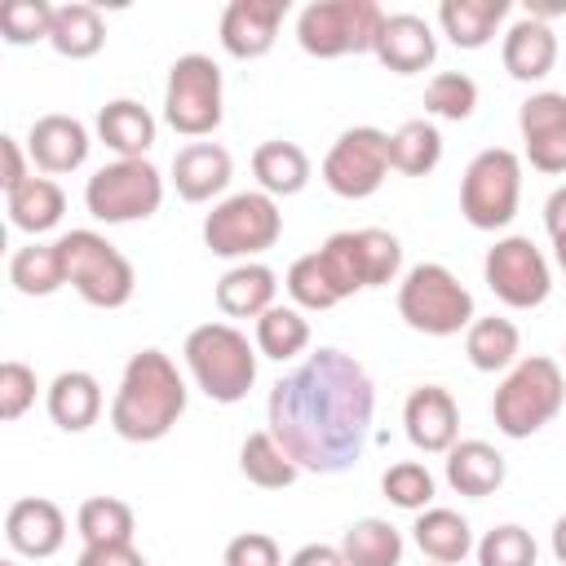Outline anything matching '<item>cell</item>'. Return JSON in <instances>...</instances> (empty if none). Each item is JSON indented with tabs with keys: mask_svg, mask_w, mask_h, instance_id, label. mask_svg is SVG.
I'll return each instance as SVG.
<instances>
[{
	"mask_svg": "<svg viewBox=\"0 0 566 566\" xmlns=\"http://www.w3.org/2000/svg\"><path fill=\"white\" fill-rule=\"evenodd\" d=\"M265 416L274 442L296 460V469L345 473L367 451L376 420V385L358 358L323 345L283 380H274Z\"/></svg>",
	"mask_w": 566,
	"mask_h": 566,
	"instance_id": "1",
	"label": "cell"
},
{
	"mask_svg": "<svg viewBox=\"0 0 566 566\" xmlns=\"http://www.w3.org/2000/svg\"><path fill=\"white\" fill-rule=\"evenodd\" d=\"M186 416V380L164 349H137L111 398V429L124 442H159Z\"/></svg>",
	"mask_w": 566,
	"mask_h": 566,
	"instance_id": "2",
	"label": "cell"
},
{
	"mask_svg": "<svg viewBox=\"0 0 566 566\" xmlns=\"http://www.w3.org/2000/svg\"><path fill=\"white\" fill-rule=\"evenodd\" d=\"M186 367L195 376V385L212 398V402H243L248 389L256 385V345H248V336L230 323H199L190 327L186 345Z\"/></svg>",
	"mask_w": 566,
	"mask_h": 566,
	"instance_id": "3",
	"label": "cell"
},
{
	"mask_svg": "<svg viewBox=\"0 0 566 566\" xmlns=\"http://www.w3.org/2000/svg\"><path fill=\"white\" fill-rule=\"evenodd\" d=\"M562 402H566L562 367L544 354H531V358L513 363V371L500 380V389L491 398V416L504 438H531L562 411Z\"/></svg>",
	"mask_w": 566,
	"mask_h": 566,
	"instance_id": "4",
	"label": "cell"
},
{
	"mask_svg": "<svg viewBox=\"0 0 566 566\" xmlns=\"http://www.w3.org/2000/svg\"><path fill=\"white\" fill-rule=\"evenodd\" d=\"M62 265H66V283L80 292V301L97 305V310H119L133 301L137 274L133 261L97 230H66L57 239Z\"/></svg>",
	"mask_w": 566,
	"mask_h": 566,
	"instance_id": "5",
	"label": "cell"
},
{
	"mask_svg": "<svg viewBox=\"0 0 566 566\" xmlns=\"http://www.w3.org/2000/svg\"><path fill=\"white\" fill-rule=\"evenodd\" d=\"M398 314L411 332L455 336V332H469V323H473V296L447 265L420 261L398 283Z\"/></svg>",
	"mask_w": 566,
	"mask_h": 566,
	"instance_id": "6",
	"label": "cell"
},
{
	"mask_svg": "<svg viewBox=\"0 0 566 566\" xmlns=\"http://www.w3.org/2000/svg\"><path fill=\"white\" fill-rule=\"evenodd\" d=\"M283 234V212L265 190H239L203 217V248L226 261H252Z\"/></svg>",
	"mask_w": 566,
	"mask_h": 566,
	"instance_id": "7",
	"label": "cell"
},
{
	"mask_svg": "<svg viewBox=\"0 0 566 566\" xmlns=\"http://www.w3.org/2000/svg\"><path fill=\"white\" fill-rule=\"evenodd\" d=\"M385 18L389 13L376 0H314L296 18V40L310 57L371 53Z\"/></svg>",
	"mask_w": 566,
	"mask_h": 566,
	"instance_id": "8",
	"label": "cell"
},
{
	"mask_svg": "<svg viewBox=\"0 0 566 566\" xmlns=\"http://www.w3.org/2000/svg\"><path fill=\"white\" fill-rule=\"evenodd\" d=\"M522 203V159L504 146L478 150L460 177V212L473 230H504Z\"/></svg>",
	"mask_w": 566,
	"mask_h": 566,
	"instance_id": "9",
	"label": "cell"
},
{
	"mask_svg": "<svg viewBox=\"0 0 566 566\" xmlns=\"http://www.w3.org/2000/svg\"><path fill=\"white\" fill-rule=\"evenodd\" d=\"M164 203V177L150 159L102 164L84 186V208L106 226H128L155 217Z\"/></svg>",
	"mask_w": 566,
	"mask_h": 566,
	"instance_id": "10",
	"label": "cell"
},
{
	"mask_svg": "<svg viewBox=\"0 0 566 566\" xmlns=\"http://www.w3.org/2000/svg\"><path fill=\"white\" fill-rule=\"evenodd\" d=\"M164 119L181 137H208L221 124V66L208 53H181L168 66Z\"/></svg>",
	"mask_w": 566,
	"mask_h": 566,
	"instance_id": "11",
	"label": "cell"
},
{
	"mask_svg": "<svg viewBox=\"0 0 566 566\" xmlns=\"http://www.w3.org/2000/svg\"><path fill=\"white\" fill-rule=\"evenodd\" d=\"M389 133L371 128V124H358V128H345L327 159H323V181L332 195L340 199H367L385 186L389 177Z\"/></svg>",
	"mask_w": 566,
	"mask_h": 566,
	"instance_id": "12",
	"label": "cell"
},
{
	"mask_svg": "<svg viewBox=\"0 0 566 566\" xmlns=\"http://www.w3.org/2000/svg\"><path fill=\"white\" fill-rule=\"evenodd\" d=\"M482 274H486V287H491L509 310H535V305H544L548 292H553L548 261H544V252H539L526 234L495 239V248H486Z\"/></svg>",
	"mask_w": 566,
	"mask_h": 566,
	"instance_id": "13",
	"label": "cell"
},
{
	"mask_svg": "<svg viewBox=\"0 0 566 566\" xmlns=\"http://www.w3.org/2000/svg\"><path fill=\"white\" fill-rule=\"evenodd\" d=\"M517 128H522V146L535 172H566V93H531L517 106Z\"/></svg>",
	"mask_w": 566,
	"mask_h": 566,
	"instance_id": "14",
	"label": "cell"
},
{
	"mask_svg": "<svg viewBox=\"0 0 566 566\" xmlns=\"http://www.w3.org/2000/svg\"><path fill=\"white\" fill-rule=\"evenodd\" d=\"M407 442L424 455H447L460 442V407L442 385H416L402 402Z\"/></svg>",
	"mask_w": 566,
	"mask_h": 566,
	"instance_id": "15",
	"label": "cell"
},
{
	"mask_svg": "<svg viewBox=\"0 0 566 566\" xmlns=\"http://www.w3.org/2000/svg\"><path fill=\"white\" fill-rule=\"evenodd\" d=\"M283 13H287V0H230L221 13V49L239 62L265 57L279 40Z\"/></svg>",
	"mask_w": 566,
	"mask_h": 566,
	"instance_id": "16",
	"label": "cell"
},
{
	"mask_svg": "<svg viewBox=\"0 0 566 566\" xmlns=\"http://www.w3.org/2000/svg\"><path fill=\"white\" fill-rule=\"evenodd\" d=\"M4 539L13 553L22 557H53L62 544H66V517L53 500L44 495H27V500H13L9 513H4Z\"/></svg>",
	"mask_w": 566,
	"mask_h": 566,
	"instance_id": "17",
	"label": "cell"
},
{
	"mask_svg": "<svg viewBox=\"0 0 566 566\" xmlns=\"http://www.w3.org/2000/svg\"><path fill=\"white\" fill-rule=\"evenodd\" d=\"M88 128L75 119V115H40L27 133V155L40 172L49 177H62V172H75L84 159H88Z\"/></svg>",
	"mask_w": 566,
	"mask_h": 566,
	"instance_id": "18",
	"label": "cell"
},
{
	"mask_svg": "<svg viewBox=\"0 0 566 566\" xmlns=\"http://www.w3.org/2000/svg\"><path fill=\"white\" fill-rule=\"evenodd\" d=\"M371 53L380 57L385 71H394V75H416V71L433 66V57H438V35H433V27H429L420 13H389L385 27H380V35H376V49H371Z\"/></svg>",
	"mask_w": 566,
	"mask_h": 566,
	"instance_id": "19",
	"label": "cell"
},
{
	"mask_svg": "<svg viewBox=\"0 0 566 566\" xmlns=\"http://www.w3.org/2000/svg\"><path fill=\"white\" fill-rule=\"evenodd\" d=\"M234 177V159L217 142H190L172 155V186L186 203H208Z\"/></svg>",
	"mask_w": 566,
	"mask_h": 566,
	"instance_id": "20",
	"label": "cell"
},
{
	"mask_svg": "<svg viewBox=\"0 0 566 566\" xmlns=\"http://www.w3.org/2000/svg\"><path fill=\"white\" fill-rule=\"evenodd\" d=\"M274 292H279V279L270 265L239 261L217 279V310L230 318H261L270 305H279Z\"/></svg>",
	"mask_w": 566,
	"mask_h": 566,
	"instance_id": "21",
	"label": "cell"
},
{
	"mask_svg": "<svg viewBox=\"0 0 566 566\" xmlns=\"http://www.w3.org/2000/svg\"><path fill=\"white\" fill-rule=\"evenodd\" d=\"M500 57H504V71H509L513 80H522V84L544 80V75L553 71V62H557V35H553L548 22L517 18V22L504 31Z\"/></svg>",
	"mask_w": 566,
	"mask_h": 566,
	"instance_id": "22",
	"label": "cell"
},
{
	"mask_svg": "<svg viewBox=\"0 0 566 566\" xmlns=\"http://www.w3.org/2000/svg\"><path fill=\"white\" fill-rule=\"evenodd\" d=\"M97 137L115 150V159H146L155 146V115L133 97H115L97 111Z\"/></svg>",
	"mask_w": 566,
	"mask_h": 566,
	"instance_id": "23",
	"label": "cell"
},
{
	"mask_svg": "<svg viewBox=\"0 0 566 566\" xmlns=\"http://www.w3.org/2000/svg\"><path fill=\"white\" fill-rule=\"evenodd\" d=\"M447 482L469 500H486L504 486V455L482 438H464L447 451Z\"/></svg>",
	"mask_w": 566,
	"mask_h": 566,
	"instance_id": "24",
	"label": "cell"
},
{
	"mask_svg": "<svg viewBox=\"0 0 566 566\" xmlns=\"http://www.w3.org/2000/svg\"><path fill=\"white\" fill-rule=\"evenodd\" d=\"M44 407H49V420L57 429L84 433L102 416V385L88 371H62V376H53V385L44 394Z\"/></svg>",
	"mask_w": 566,
	"mask_h": 566,
	"instance_id": "25",
	"label": "cell"
},
{
	"mask_svg": "<svg viewBox=\"0 0 566 566\" xmlns=\"http://www.w3.org/2000/svg\"><path fill=\"white\" fill-rule=\"evenodd\" d=\"M411 535H416V548H420L433 566H455V562H464V557L473 553V526H469L455 509L429 504L424 513H416Z\"/></svg>",
	"mask_w": 566,
	"mask_h": 566,
	"instance_id": "26",
	"label": "cell"
},
{
	"mask_svg": "<svg viewBox=\"0 0 566 566\" xmlns=\"http://www.w3.org/2000/svg\"><path fill=\"white\" fill-rule=\"evenodd\" d=\"M252 177H256V186L270 195V199H287V195H301L305 190V181H310V155L296 146V142H283V137H274V142H261L256 150H252Z\"/></svg>",
	"mask_w": 566,
	"mask_h": 566,
	"instance_id": "27",
	"label": "cell"
},
{
	"mask_svg": "<svg viewBox=\"0 0 566 566\" xmlns=\"http://www.w3.org/2000/svg\"><path fill=\"white\" fill-rule=\"evenodd\" d=\"M504 18H509V0H442L438 4V22L455 49L491 44V35Z\"/></svg>",
	"mask_w": 566,
	"mask_h": 566,
	"instance_id": "28",
	"label": "cell"
},
{
	"mask_svg": "<svg viewBox=\"0 0 566 566\" xmlns=\"http://www.w3.org/2000/svg\"><path fill=\"white\" fill-rule=\"evenodd\" d=\"M49 44L53 53L71 57V62H84L93 53H102L106 44V22L93 4L84 0H71V4H57L53 9V31H49Z\"/></svg>",
	"mask_w": 566,
	"mask_h": 566,
	"instance_id": "29",
	"label": "cell"
},
{
	"mask_svg": "<svg viewBox=\"0 0 566 566\" xmlns=\"http://www.w3.org/2000/svg\"><path fill=\"white\" fill-rule=\"evenodd\" d=\"M4 208H9V221L22 230V234H44L62 221L66 212V195L53 177H31L22 181L18 190L4 195Z\"/></svg>",
	"mask_w": 566,
	"mask_h": 566,
	"instance_id": "30",
	"label": "cell"
},
{
	"mask_svg": "<svg viewBox=\"0 0 566 566\" xmlns=\"http://www.w3.org/2000/svg\"><path fill=\"white\" fill-rule=\"evenodd\" d=\"M517 349H522V336H517V323L513 318H473L469 332H464V354L478 371H504L517 363Z\"/></svg>",
	"mask_w": 566,
	"mask_h": 566,
	"instance_id": "31",
	"label": "cell"
},
{
	"mask_svg": "<svg viewBox=\"0 0 566 566\" xmlns=\"http://www.w3.org/2000/svg\"><path fill=\"white\" fill-rule=\"evenodd\" d=\"M239 469H243V478H248L252 486H261V491H283V486H292L296 473H301L296 460L274 442L270 429L243 438V447H239Z\"/></svg>",
	"mask_w": 566,
	"mask_h": 566,
	"instance_id": "32",
	"label": "cell"
},
{
	"mask_svg": "<svg viewBox=\"0 0 566 566\" xmlns=\"http://www.w3.org/2000/svg\"><path fill=\"white\" fill-rule=\"evenodd\" d=\"M442 159V133L429 119H407L389 133V164L402 177H429Z\"/></svg>",
	"mask_w": 566,
	"mask_h": 566,
	"instance_id": "33",
	"label": "cell"
},
{
	"mask_svg": "<svg viewBox=\"0 0 566 566\" xmlns=\"http://www.w3.org/2000/svg\"><path fill=\"white\" fill-rule=\"evenodd\" d=\"M340 553L349 566H398L402 562V535L385 517H358L345 526Z\"/></svg>",
	"mask_w": 566,
	"mask_h": 566,
	"instance_id": "34",
	"label": "cell"
},
{
	"mask_svg": "<svg viewBox=\"0 0 566 566\" xmlns=\"http://www.w3.org/2000/svg\"><path fill=\"white\" fill-rule=\"evenodd\" d=\"M9 283L22 296H53L66 283V265H62L57 243H27V248H18L13 261H9Z\"/></svg>",
	"mask_w": 566,
	"mask_h": 566,
	"instance_id": "35",
	"label": "cell"
},
{
	"mask_svg": "<svg viewBox=\"0 0 566 566\" xmlns=\"http://www.w3.org/2000/svg\"><path fill=\"white\" fill-rule=\"evenodd\" d=\"M305 345H310V318L296 305H270L256 318V354H265L274 363H287Z\"/></svg>",
	"mask_w": 566,
	"mask_h": 566,
	"instance_id": "36",
	"label": "cell"
},
{
	"mask_svg": "<svg viewBox=\"0 0 566 566\" xmlns=\"http://www.w3.org/2000/svg\"><path fill=\"white\" fill-rule=\"evenodd\" d=\"M75 526H80V539L84 544H128L133 539V509L115 495H93L80 504L75 513Z\"/></svg>",
	"mask_w": 566,
	"mask_h": 566,
	"instance_id": "37",
	"label": "cell"
},
{
	"mask_svg": "<svg viewBox=\"0 0 566 566\" xmlns=\"http://www.w3.org/2000/svg\"><path fill=\"white\" fill-rule=\"evenodd\" d=\"M318 261L336 287V296H354L367 287V265H363V243H358V230H336L323 248H318Z\"/></svg>",
	"mask_w": 566,
	"mask_h": 566,
	"instance_id": "38",
	"label": "cell"
},
{
	"mask_svg": "<svg viewBox=\"0 0 566 566\" xmlns=\"http://www.w3.org/2000/svg\"><path fill=\"white\" fill-rule=\"evenodd\" d=\"M283 283H287V296L296 301V310H332V305H340V296H336V287H332L318 252L296 256L287 265V279Z\"/></svg>",
	"mask_w": 566,
	"mask_h": 566,
	"instance_id": "39",
	"label": "cell"
},
{
	"mask_svg": "<svg viewBox=\"0 0 566 566\" xmlns=\"http://www.w3.org/2000/svg\"><path fill=\"white\" fill-rule=\"evenodd\" d=\"M380 491H385L389 504H398L407 513H424L433 504V473L420 460H398V464L385 469Z\"/></svg>",
	"mask_w": 566,
	"mask_h": 566,
	"instance_id": "40",
	"label": "cell"
},
{
	"mask_svg": "<svg viewBox=\"0 0 566 566\" xmlns=\"http://www.w3.org/2000/svg\"><path fill=\"white\" fill-rule=\"evenodd\" d=\"M478 106V84L464 75V71H438L424 88V111L438 115V119H469Z\"/></svg>",
	"mask_w": 566,
	"mask_h": 566,
	"instance_id": "41",
	"label": "cell"
},
{
	"mask_svg": "<svg viewBox=\"0 0 566 566\" xmlns=\"http://www.w3.org/2000/svg\"><path fill=\"white\" fill-rule=\"evenodd\" d=\"M535 557H539V548H535L531 531L517 522H504L478 539V566H535Z\"/></svg>",
	"mask_w": 566,
	"mask_h": 566,
	"instance_id": "42",
	"label": "cell"
},
{
	"mask_svg": "<svg viewBox=\"0 0 566 566\" xmlns=\"http://www.w3.org/2000/svg\"><path fill=\"white\" fill-rule=\"evenodd\" d=\"M53 9L49 0H9L0 9V35L4 44H35V40H49L53 31Z\"/></svg>",
	"mask_w": 566,
	"mask_h": 566,
	"instance_id": "43",
	"label": "cell"
},
{
	"mask_svg": "<svg viewBox=\"0 0 566 566\" xmlns=\"http://www.w3.org/2000/svg\"><path fill=\"white\" fill-rule=\"evenodd\" d=\"M358 243H363V265H367V287H385L398 279L402 270V243L380 230V226H367L358 230Z\"/></svg>",
	"mask_w": 566,
	"mask_h": 566,
	"instance_id": "44",
	"label": "cell"
},
{
	"mask_svg": "<svg viewBox=\"0 0 566 566\" xmlns=\"http://www.w3.org/2000/svg\"><path fill=\"white\" fill-rule=\"evenodd\" d=\"M31 402H35V371L27 363L9 358L0 367V420H9V424L22 420L31 411Z\"/></svg>",
	"mask_w": 566,
	"mask_h": 566,
	"instance_id": "45",
	"label": "cell"
},
{
	"mask_svg": "<svg viewBox=\"0 0 566 566\" xmlns=\"http://www.w3.org/2000/svg\"><path fill=\"white\" fill-rule=\"evenodd\" d=\"M221 566H283V553L265 531H243L226 544Z\"/></svg>",
	"mask_w": 566,
	"mask_h": 566,
	"instance_id": "46",
	"label": "cell"
},
{
	"mask_svg": "<svg viewBox=\"0 0 566 566\" xmlns=\"http://www.w3.org/2000/svg\"><path fill=\"white\" fill-rule=\"evenodd\" d=\"M75 566H146V557L133 548V539L128 544H84Z\"/></svg>",
	"mask_w": 566,
	"mask_h": 566,
	"instance_id": "47",
	"label": "cell"
},
{
	"mask_svg": "<svg viewBox=\"0 0 566 566\" xmlns=\"http://www.w3.org/2000/svg\"><path fill=\"white\" fill-rule=\"evenodd\" d=\"M0 155H4V195L9 190H18L22 181H31V172H27V155H22V146H18V137H0Z\"/></svg>",
	"mask_w": 566,
	"mask_h": 566,
	"instance_id": "48",
	"label": "cell"
},
{
	"mask_svg": "<svg viewBox=\"0 0 566 566\" xmlns=\"http://www.w3.org/2000/svg\"><path fill=\"white\" fill-rule=\"evenodd\" d=\"M287 566H349V562H345V553L332 548V544H301V548L287 557Z\"/></svg>",
	"mask_w": 566,
	"mask_h": 566,
	"instance_id": "49",
	"label": "cell"
},
{
	"mask_svg": "<svg viewBox=\"0 0 566 566\" xmlns=\"http://www.w3.org/2000/svg\"><path fill=\"white\" fill-rule=\"evenodd\" d=\"M544 226H548L553 239L566 234V186H557V190L548 195V203H544Z\"/></svg>",
	"mask_w": 566,
	"mask_h": 566,
	"instance_id": "50",
	"label": "cell"
},
{
	"mask_svg": "<svg viewBox=\"0 0 566 566\" xmlns=\"http://www.w3.org/2000/svg\"><path fill=\"white\" fill-rule=\"evenodd\" d=\"M553 557L566 566V513L553 522Z\"/></svg>",
	"mask_w": 566,
	"mask_h": 566,
	"instance_id": "51",
	"label": "cell"
},
{
	"mask_svg": "<svg viewBox=\"0 0 566 566\" xmlns=\"http://www.w3.org/2000/svg\"><path fill=\"white\" fill-rule=\"evenodd\" d=\"M553 256H557V265H562V274H566V234L553 239Z\"/></svg>",
	"mask_w": 566,
	"mask_h": 566,
	"instance_id": "52",
	"label": "cell"
},
{
	"mask_svg": "<svg viewBox=\"0 0 566 566\" xmlns=\"http://www.w3.org/2000/svg\"><path fill=\"white\" fill-rule=\"evenodd\" d=\"M0 566H18V562H0Z\"/></svg>",
	"mask_w": 566,
	"mask_h": 566,
	"instance_id": "53",
	"label": "cell"
}]
</instances>
